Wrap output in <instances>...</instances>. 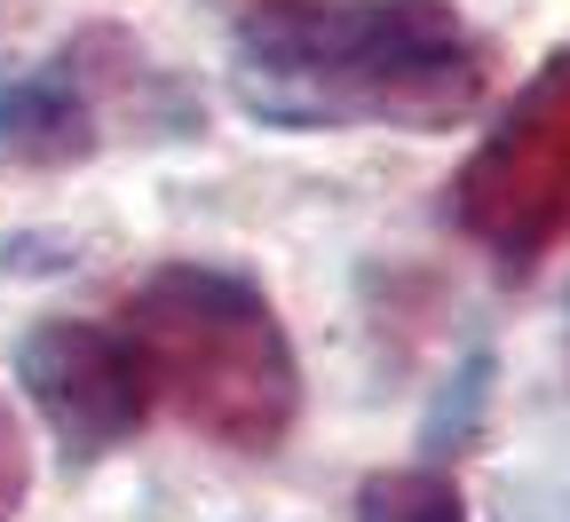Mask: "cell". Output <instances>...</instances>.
Wrapping results in <instances>:
<instances>
[{"instance_id":"obj_1","label":"cell","mask_w":570,"mask_h":522,"mask_svg":"<svg viewBox=\"0 0 570 522\" xmlns=\"http://www.w3.org/2000/svg\"><path fill=\"white\" fill-rule=\"evenodd\" d=\"M491 96L460 0H254L230 24V104L285 135H452Z\"/></svg>"},{"instance_id":"obj_2","label":"cell","mask_w":570,"mask_h":522,"mask_svg":"<svg viewBox=\"0 0 570 522\" xmlns=\"http://www.w3.org/2000/svg\"><path fill=\"white\" fill-rule=\"evenodd\" d=\"M142 356L151 404L167 396L198 435L230 452H277L302 412V364L269 293L230 262H167L111 317Z\"/></svg>"},{"instance_id":"obj_3","label":"cell","mask_w":570,"mask_h":522,"mask_svg":"<svg viewBox=\"0 0 570 522\" xmlns=\"http://www.w3.org/2000/svg\"><path fill=\"white\" fill-rule=\"evenodd\" d=\"M135 111V127L190 135L206 111L167 80L159 63H142V48L111 24H88L80 40L48 48L40 63L0 71V159L17 167H80L96 159L111 127Z\"/></svg>"},{"instance_id":"obj_4","label":"cell","mask_w":570,"mask_h":522,"mask_svg":"<svg viewBox=\"0 0 570 522\" xmlns=\"http://www.w3.org/2000/svg\"><path fill=\"white\" fill-rule=\"evenodd\" d=\"M17 388L71 467H104L151 420V381L119 325L104 317H40L17 341Z\"/></svg>"},{"instance_id":"obj_5","label":"cell","mask_w":570,"mask_h":522,"mask_svg":"<svg viewBox=\"0 0 570 522\" xmlns=\"http://www.w3.org/2000/svg\"><path fill=\"white\" fill-rule=\"evenodd\" d=\"M460 214L475 238L508 254V269H531V254L570 230V56H554L539 88L499 119L460 183Z\"/></svg>"},{"instance_id":"obj_6","label":"cell","mask_w":570,"mask_h":522,"mask_svg":"<svg viewBox=\"0 0 570 522\" xmlns=\"http://www.w3.org/2000/svg\"><path fill=\"white\" fill-rule=\"evenodd\" d=\"M348 522H468V499L452 483V467H381L356 483Z\"/></svg>"},{"instance_id":"obj_7","label":"cell","mask_w":570,"mask_h":522,"mask_svg":"<svg viewBox=\"0 0 570 522\" xmlns=\"http://www.w3.org/2000/svg\"><path fill=\"white\" fill-rule=\"evenodd\" d=\"M491 381H499V364H491V348H475V356H460V372L436 388V404H428V420H420V467H444V460H460L468 443L483 435V412H491Z\"/></svg>"},{"instance_id":"obj_8","label":"cell","mask_w":570,"mask_h":522,"mask_svg":"<svg viewBox=\"0 0 570 522\" xmlns=\"http://www.w3.org/2000/svg\"><path fill=\"white\" fill-rule=\"evenodd\" d=\"M24 483H32V452H24V435H17V412H9V396H0V522H17V506H24Z\"/></svg>"},{"instance_id":"obj_9","label":"cell","mask_w":570,"mask_h":522,"mask_svg":"<svg viewBox=\"0 0 570 522\" xmlns=\"http://www.w3.org/2000/svg\"><path fill=\"white\" fill-rule=\"evenodd\" d=\"M523 522H570V499H562V506H531Z\"/></svg>"}]
</instances>
